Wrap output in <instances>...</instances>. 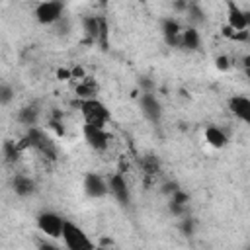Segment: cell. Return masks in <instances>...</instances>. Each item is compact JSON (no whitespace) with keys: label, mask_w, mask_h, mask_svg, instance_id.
I'll return each instance as SVG.
<instances>
[{"label":"cell","mask_w":250,"mask_h":250,"mask_svg":"<svg viewBox=\"0 0 250 250\" xmlns=\"http://www.w3.org/2000/svg\"><path fill=\"white\" fill-rule=\"evenodd\" d=\"M20 145L14 143V141H4L2 145V154H4V160L6 162H16L20 158Z\"/></svg>","instance_id":"cell-19"},{"label":"cell","mask_w":250,"mask_h":250,"mask_svg":"<svg viewBox=\"0 0 250 250\" xmlns=\"http://www.w3.org/2000/svg\"><path fill=\"white\" fill-rule=\"evenodd\" d=\"M18 121L25 127H33L39 121V107L37 105H23L18 111Z\"/></svg>","instance_id":"cell-17"},{"label":"cell","mask_w":250,"mask_h":250,"mask_svg":"<svg viewBox=\"0 0 250 250\" xmlns=\"http://www.w3.org/2000/svg\"><path fill=\"white\" fill-rule=\"evenodd\" d=\"M199 45H201V37H199L197 27L189 25V27L182 29V33H180V47H184L188 51H197Z\"/></svg>","instance_id":"cell-13"},{"label":"cell","mask_w":250,"mask_h":250,"mask_svg":"<svg viewBox=\"0 0 250 250\" xmlns=\"http://www.w3.org/2000/svg\"><path fill=\"white\" fill-rule=\"evenodd\" d=\"M160 29H162L164 41H166L168 45H180L182 27H180V23H178L174 18H164L162 23H160Z\"/></svg>","instance_id":"cell-12"},{"label":"cell","mask_w":250,"mask_h":250,"mask_svg":"<svg viewBox=\"0 0 250 250\" xmlns=\"http://www.w3.org/2000/svg\"><path fill=\"white\" fill-rule=\"evenodd\" d=\"M14 88L10 84H0V105H8L14 100Z\"/></svg>","instance_id":"cell-20"},{"label":"cell","mask_w":250,"mask_h":250,"mask_svg":"<svg viewBox=\"0 0 250 250\" xmlns=\"http://www.w3.org/2000/svg\"><path fill=\"white\" fill-rule=\"evenodd\" d=\"M57 78H59V80H70L72 74H70L68 68H59V70H57Z\"/></svg>","instance_id":"cell-24"},{"label":"cell","mask_w":250,"mask_h":250,"mask_svg":"<svg viewBox=\"0 0 250 250\" xmlns=\"http://www.w3.org/2000/svg\"><path fill=\"white\" fill-rule=\"evenodd\" d=\"M62 225H64V219L55 211H43L37 215V229L47 238H55V240L61 238Z\"/></svg>","instance_id":"cell-5"},{"label":"cell","mask_w":250,"mask_h":250,"mask_svg":"<svg viewBox=\"0 0 250 250\" xmlns=\"http://www.w3.org/2000/svg\"><path fill=\"white\" fill-rule=\"evenodd\" d=\"M82 188H84V193L88 197H92V199H100V197L107 195V182L96 172H88L84 176Z\"/></svg>","instance_id":"cell-8"},{"label":"cell","mask_w":250,"mask_h":250,"mask_svg":"<svg viewBox=\"0 0 250 250\" xmlns=\"http://www.w3.org/2000/svg\"><path fill=\"white\" fill-rule=\"evenodd\" d=\"M180 230H182V234L191 236V234H193V230H195V221H193L191 217L182 215V221H180Z\"/></svg>","instance_id":"cell-21"},{"label":"cell","mask_w":250,"mask_h":250,"mask_svg":"<svg viewBox=\"0 0 250 250\" xmlns=\"http://www.w3.org/2000/svg\"><path fill=\"white\" fill-rule=\"evenodd\" d=\"M227 20H229V27L234 31L248 29V14L244 10H240V6L234 4L232 0L227 2Z\"/></svg>","instance_id":"cell-10"},{"label":"cell","mask_w":250,"mask_h":250,"mask_svg":"<svg viewBox=\"0 0 250 250\" xmlns=\"http://www.w3.org/2000/svg\"><path fill=\"white\" fill-rule=\"evenodd\" d=\"M215 66H217L219 70H229V68H230V61H229V57H225V55L217 57V59H215Z\"/></svg>","instance_id":"cell-23"},{"label":"cell","mask_w":250,"mask_h":250,"mask_svg":"<svg viewBox=\"0 0 250 250\" xmlns=\"http://www.w3.org/2000/svg\"><path fill=\"white\" fill-rule=\"evenodd\" d=\"M80 111L86 123L90 125H98V127H105V123L109 121V109L105 107V104H102L96 98H86L80 102Z\"/></svg>","instance_id":"cell-2"},{"label":"cell","mask_w":250,"mask_h":250,"mask_svg":"<svg viewBox=\"0 0 250 250\" xmlns=\"http://www.w3.org/2000/svg\"><path fill=\"white\" fill-rule=\"evenodd\" d=\"M61 238H62V242L68 250H90V248H94V242L88 238V234L78 225H74L66 219H64V225H62Z\"/></svg>","instance_id":"cell-1"},{"label":"cell","mask_w":250,"mask_h":250,"mask_svg":"<svg viewBox=\"0 0 250 250\" xmlns=\"http://www.w3.org/2000/svg\"><path fill=\"white\" fill-rule=\"evenodd\" d=\"M84 141H86L88 146H92L94 150H105L107 145H109V135L105 133L104 127L84 123Z\"/></svg>","instance_id":"cell-7"},{"label":"cell","mask_w":250,"mask_h":250,"mask_svg":"<svg viewBox=\"0 0 250 250\" xmlns=\"http://www.w3.org/2000/svg\"><path fill=\"white\" fill-rule=\"evenodd\" d=\"M203 135H205L207 145H211L213 148H223V146H227V143H229L227 133H225L221 127H215V125H209Z\"/></svg>","instance_id":"cell-14"},{"label":"cell","mask_w":250,"mask_h":250,"mask_svg":"<svg viewBox=\"0 0 250 250\" xmlns=\"http://www.w3.org/2000/svg\"><path fill=\"white\" fill-rule=\"evenodd\" d=\"M12 188H14L16 195H20V197H27V195H31V193L35 191V182H33L31 178L20 174V176H16V178L12 180Z\"/></svg>","instance_id":"cell-15"},{"label":"cell","mask_w":250,"mask_h":250,"mask_svg":"<svg viewBox=\"0 0 250 250\" xmlns=\"http://www.w3.org/2000/svg\"><path fill=\"white\" fill-rule=\"evenodd\" d=\"M25 143L21 145V146H33L35 150H39L41 154H45V156H49V158H55L57 156V146H55V141L43 131V129H39L37 125H33V127H27V135H25V139H23Z\"/></svg>","instance_id":"cell-3"},{"label":"cell","mask_w":250,"mask_h":250,"mask_svg":"<svg viewBox=\"0 0 250 250\" xmlns=\"http://www.w3.org/2000/svg\"><path fill=\"white\" fill-rule=\"evenodd\" d=\"M70 74H72V78H76V76H80V78H84V70H82L80 66H74V68L70 70Z\"/></svg>","instance_id":"cell-26"},{"label":"cell","mask_w":250,"mask_h":250,"mask_svg":"<svg viewBox=\"0 0 250 250\" xmlns=\"http://www.w3.org/2000/svg\"><path fill=\"white\" fill-rule=\"evenodd\" d=\"M229 109L242 123H250V100L246 96H232L229 100Z\"/></svg>","instance_id":"cell-11"},{"label":"cell","mask_w":250,"mask_h":250,"mask_svg":"<svg viewBox=\"0 0 250 250\" xmlns=\"http://www.w3.org/2000/svg\"><path fill=\"white\" fill-rule=\"evenodd\" d=\"M139 86H143V92H152V82L146 80V78H141L139 80Z\"/></svg>","instance_id":"cell-25"},{"label":"cell","mask_w":250,"mask_h":250,"mask_svg":"<svg viewBox=\"0 0 250 250\" xmlns=\"http://www.w3.org/2000/svg\"><path fill=\"white\" fill-rule=\"evenodd\" d=\"M100 27H102V18H96V16L82 18V31L88 39L98 41L100 39Z\"/></svg>","instance_id":"cell-16"},{"label":"cell","mask_w":250,"mask_h":250,"mask_svg":"<svg viewBox=\"0 0 250 250\" xmlns=\"http://www.w3.org/2000/svg\"><path fill=\"white\" fill-rule=\"evenodd\" d=\"M139 105H141L143 115H145L150 123H158V121L162 119V104H160V100H158L152 92H141Z\"/></svg>","instance_id":"cell-6"},{"label":"cell","mask_w":250,"mask_h":250,"mask_svg":"<svg viewBox=\"0 0 250 250\" xmlns=\"http://www.w3.org/2000/svg\"><path fill=\"white\" fill-rule=\"evenodd\" d=\"M186 18L189 20V23L195 27V25H201V23H205V12L201 10V6L197 4V2H193L188 10H186Z\"/></svg>","instance_id":"cell-18"},{"label":"cell","mask_w":250,"mask_h":250,"mask_svg":"<svg viewBox=\"0 0 250 250\" xmlns=\"http://www.w3.org/2000/svg\"><path fill=\"white\" fill-rule=\"evenodd\" d=\"M94 92H96V86H92V84H80L78 88H76V94L80 96V98H94Z\"/></svg>","instance_id":"cell-22"},{"label":"cell","mask_w":250,"mask_h":250,"mask_svg":"<svg viewBox=\"0 0 250 250\" xmlns=\"http://www.w3.org/2000/svg\"><path fill=\"white\" fill-rule=\"evenodd\" d=\"M107 191L115 197V201L119 205H127L131 201V191H129V186H127V180L121 176V174H113L107 182Z\"/></svg>","instance_id":"cell-9"},{"label":"cell","mask_w":250,"mask_h":250,"mask_svg":"<svg viewBox=\"0 0 250 250\" xmlns=\"http://www.w3.org/2000/svg\"><path fill=\"white\" fill-rule=\"evenodd\" d=\"M62 12H64L62 0H43L35 8V20L43 25H51L62 18Z\"/></svg>","instance_id":"cell-4"}]
</instances>
